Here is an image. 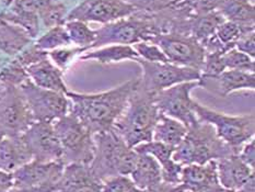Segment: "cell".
Returning a JSON list of instances; mask_svg holds the SVG:
<instances>
[{
	"mask_svg": "<svg viewBox=\"0 0 255 192\" xmlns=\"http://www.w3.org/2000/svg\"><path fill=\"white\" fill-rule=\"evenodd\" d=\"M138 85L139 78H134L104 92L78 93L69 90L66 93L69 99V113L92 134L109 131L123 114Z\"/></svg>",
	"mask_w": 255,
	"mask_h": 192,
	"instance_id": "1",
	"label": "cell"
},
{
	"mask_svg": "<svg viewBox=\"0 0 255 192\" xmlns=\"http://www.w3.org/2000/svg\"><path fill=\"white\" fill-rule=\"evenodd\" d=\"M160 117L154 93L146 91L140 85L132 92L123 114L116 121L114 130L129 147L152 141V134Z\"/></svg>",
	"mask_w": 255,
	"mask_h": 192,
	"instance_id": "2",
	"label": "cell"
},
{
	"mask_svg": "<svg viewBox=\"0 0 255 192\" xmlns=\"http://www.w3.org/2000/svg\"><path fill=\"white\" fill-rule=\"evenodd\" d=\"M94 155L89 164L93 175L103 183L113 176H129L135 168L138 154L114 129L93 134Z\"/></svg>",
	"mask_w": 255,
	"mask_h": 192,
	"instance_id": "3",
	"label": "cell"
},
{
	"mask_svg": "<svg viewBox=\"0 0 255 192\" xmlns=\"http://www.w3.org/2000/svg\"><path fill=\"white\" fill-rule=\"evenodd\" d=\"M232 154L238 153L220 139L214 126L199 120L187 129L186 135L175 147L172 158L182 166H186L218 161Z\"/></svg>",
	"mask_w": 255,
	"mask_h": 192,
	"instance_id": "4",
	"label": "cell"
},
{
	"mask_svg": "<svg viewBox=\"0 0 255 192\" xmlns=\"http://www.w3.org/2000/svg\"><path fill=\"white\" fill-rule=\"evenodd\" d=\"M137 12L127 18L111 22L96 30V41L89 49L101 47L108 44L134 45L138 42H152L159 34H161L162 30L156 18L149 15H138Z\"/></svg>",
	"mask_w": 255,
	"mask_h": 192,
	"instance_id": "5",
	"label": "cell"
},
{
	"mask_svg": "<svg viewBox=\"0 0 255 192\" xmlns=\"http://www.w3.org/2000/svg\"><path fill=\"white\" fill-rule=\"evenodd\" d=\"M194 112L198 120L212 124L216 133L227 145L239 153L241 147L254 139L255 115L254 113L242 115H229L209 109L194 101Z\"/></svg>",
	"mask_w": 255,
	"mask_h": 192,
	"instance_id": "6",
	"label": "cell"
},
{
	"mask_svg": "<svg viewBox=\"0 0 255 192\" xmlns=\"http://www.w3.org/2000/svg\"><path fill=\"white\" fill-rule=\"evenodd\" d=\"M54 129L63 150V162L91 163L94 155L93 134L71 113L54 121Z\"/></svg>",
	"mask_w": 255,
	"mask_h": 192,
	"instance_id": "7",
	"label": "cell"
},
{
	"mask_svg": "<svg viewBox=\"0 0 255 192\" xmlns=\"http://www.w3.org/2000/svg\"><path fill=\"white\" fill-rule=\"evenodd\" d=\"M34 121L54 122L69 113V99L65 93L44 89L26 79L19 86Z\"/></svg>",
	"mask_w": 255,
	"mask_h": 192,
	"instance_id": "8",
	"label": "cell"
},
{
	"mask_svg": "<svg viewBox=\"0 0 255 192\" xmlns=\"http://www.w3.org/2000/svg\"><path fill=\"white\" fill-rule=\"evenodd\" d=\"M152 43L162 49L169 63L201 71L206 52L192 35L179 32L161 33Z\"/></svg>",
	"mask_w": 255,
	"mask_h": 192,
	"instance_id": "9",
	"label": "cell"
},
{
	"mask_svg": "<svg viewBox=\"0 0 255 192\" xmlns=\"http://www.w3.org/2000/svg\"><path fill=\"white\" fill-rule=\"evenodd\" d=\"M201 86L199 80L187 81L154 93V101L159 111L180 121L187 129L195 125L199 120L194 112V100L191 98V92Z\"/></svg>",
	"mask_w": 255,
	"mask_h": 192,
	"instance_id": "10",
	"label": "cell"
},
{
	"mask_svg": "<svg viewBox=\"0 0 255 192\" xmlns=\"http://www.w3.org/2000/svg\"><path fill=\"white\" fill-rule=\"evenodd\" d=\"M142 75L140 85L148 92L157 93L172 86L201 79V71L190 67H182L171 63H151L137 58Z\"/></svg>",
	"mask_w": 255,
	"mask_h": 192,
	"instance_id": "11",
	"label": "cell"
},
{
	"mask_svg": "<svg viewBox=\"0 0 255 192\" xmlns=\"http://www.w3.org/2000/svg\"><path fill=\"white\" fill-rule=\"evenodd\" d=\"M33 122L35 121L19 87L5 86L0 97V134L21 135Z\"/></svg>",
	"mask_w": 255,
	"mask_h": 192,
	"instance_id": "12",
	"label": "cell"
},
{
	"mask_svg": "<svg viewBox=\"0 0 255 192\" xmlns=\"http://www.w3.org/2000/svg\"><path fill=\"white\" fill-rule=\"evenodd\" d=\"M138 11L136 5L126 0H85L68 12L66 21L111 23L130 16Z\"/></svg>",
	"mask_w": 255,
	"mask_h": 192,
	"instance_id": "13",
	"label": "cell"
},
{
	"mask_svg": "<svg viewBox=\"0 0 255 192\" xmlns=\"http://www.w3.org/2000/svg\"><path fill=\"white\" fill-rule=\"evenodd\" d=\"M22 136L32 154L33 161L63 162V150L52 122L35 121Z\"/></svg>",
	"mask_w": 255,
	"mask_h": 192,
	"instance_id": "14",
	"label": "cell"
},
{
	"mask_svg": "<svg viewBox=\"0 0 255 192\" xmlns=\"http://www.w3.org/2000/svg\"><path fill=\"white\" fill-rule=\"evenodd\" d=\"M65 163L31 161L12 173L13 187L15 188H41L55 187L62 177Z\"/></svg>",
	"mask_w": 255,
	"mask_h": 192,
	"instance_id": "15",
	"label": "cell"
},
{
	"mask_svg": "<svg viewBox=\"0 0 255 192\" xmlns=\"http://www.w3.org/2000/svg\"><path fill=\"white\" fill-rule=\"evenodd\" d=\"M180 185L188 192H220L224 188L219 183L216 161L206 164H191L183 166Z\"/></svg>",
	"mask_w": 255,
	"mask_h": 192,
	"instance_id": "16",
	"label": "cell"
},
{
	"mask_svg": "<svg viewBox=\"0 0 255 192\" xmlns=\"http://www.w3.org/2000/svg\"><path fill=\"white\" fill-rule=\"evenodd\" d=\"M102 183L87 164L65 165L56 192H101Z\"/></svg>",
	"mask_w": 255,
	"mask_h": 192,
	"instance_id": "17",
	"label": "cell"
},
{
	"mask_svg": "<svg viewBox=\"0 0 255 192\" xmlns=\"http://www.w3.org/2000/svg\"><path fill=\"white\" fill-rule=\"evenodd\" d=\"M25 71L29 79L37 87L56 92H62L65 95L69 91L68 87L66 86L64 81V71L60 70L49 59L48 53L45 56L36 60L35 63L25 67Z\"/></svg>",
	"mask_w": 255,
	"mask_h": 192,
	"instance_id": "18",
	"label": "cell"
},
{
	"mask_svg": "<svg viewBox=\"0 0 255 192\" xmlns=\"http://www.w3.org/2000/svg\"><path fill=\"white\" fill-rule=\"evenodd\" d=\"M216 164L219 183L224 189L238 191L255 174V169L243 163L238 154L220 158L216 161Z\"/></svg>",
	"mask_w": 255,
	"mask_h": 192,
	"instance_id": "19",
	"label": "cell"
},
{
	"mask_svg": "<svg viewBox=\"0 0 255 192\" xmlns=\"http://www.w3.org/2000/svg\"><path fill=\"white\" fill-rule=\"evenodd\" d=\"M33 161L23 136H4L0 140V170L12 174L14 170Z\"/></svg>",
	"mask_w": 255,
	"mask_h": 192,
	"instance_id": "20",
	"label": "cell"
},
{
	"mask_svg": "<svg viewBox=\"0 0 255 192\" xmlns=\"http://www.w3.org/2000/svg\"><path fill=\"white\" fill-rule=\"evenodd\" d=\"M129 177L139 190L154 188L162 183L161 166L152 156L139 154Z\"/></svg>",
	"mask_w": 255,
	"mask_h": 192,
	"instance_id": "21",
	"label": "cell"
},
{
	"mask_svg": "<svg viewBox=\"0 0 255 192\" xmlns=\"http://www.w3.org/2000/svg\"><path fill=\"white\" fill-rule=\"evenodd\" d=\"M33 38L22 27L0 19V52L15 57L30 45Z\"/></svg>",
	"mask_w": 255,
	"mask_h": 192,
	"instance_id": "22",
	"label": "cell"
},
{
	"mask_svg": "<svg viewBox=\"0 0 255 192\" xmlns=\"http://www.w3.org/2000/svg\"><path fill=\"white\" fill-rule=\"evenodd\" d=\"M223 21H225V19L217 10L206 13H195L188 19L187 32L194 38H196L203 46L205 43L216 35L217 27Z\"/></svg>",
	"mask_w": 255,
	"mask_h": 192,
	"instance_id": "23",
	"label": "cell"
},
{
	"mask_svg": "<svg viewBox=\"0 0 255 192\" xmlns=\"http://www.w3.org/2000/svg\"><path fill=\"white\" fill-rule=\"evenodd\" d=\"M210 79L216 80L219 93L224 97L229 96L235 91L255 89V73L249 71L226 69L217 77Z\"/></svg>",
	"mask_w": 255,
	"mask_h": 192,
	"instance_id": "24",
	"label": "cell"
},
{
	"mask_svg": "<svg viewBox=\"0 0 255 192\" xmlns=\"http://www.w3.org/2000/svg\"><path fill=\"white\" fill-rule=\"evenodd\" d=\"M217 11L227 21L254 29L255 9L250 0H224Z\"/></svg>",
	"mask_w": 255,
	"mask_h": 192,
	"instance_id": "25",
	"label": "cell"
},
{
	"mask_svg": "<svg viewBox=\"0 0 255 192\" xmlns=\"http://www.w3.org/2000/svg\"><path fill=\"white\" fill-rule=\"evenodd\" d=\"M186 133L187 128L182 122L160 112L159 120L153 130L152 140L176 147L184 139Z\"/></svg>",
	"mask_w": 255,
	"mask_h": 192,
	"instance_id": "26",
	"label": "cell"
},
{
	"mask_svg": "<svg viewBox=\"0 0 255 192\" xmlns=\"http://www.w3.org/2000/svg\"><path fill=\"white\" fill-rule=\"evenodd\" d=\"M79 58L82 60L94 59L100 64H110L126 59L136 60L139 58V56L131 45L113 44V45L100 47L99 49H93V51H86L80 55Z\"/></svg>",
	"mask_w": 255,
	"mask_h": 192,
	"instance_id": "27",
	"label": "cell"
},
{
	"mask_svg": "<svg viewBox=\"0 0 255 192\" xmlns=\"http://www.w3.org/2000/svg\"><path fill=\"white\" fill-rule=\"evenodd\" d=\"M64 26L70 38L71 44H75L80 48H84L85 52L91 47L96 41V30H92L88 26L86 22L78 20L66 21Z\"/></svg>",
	"mask_w": 255,
	"mask_h": 192,
	"instance_id": "28",
	"label": "cell"
},
{
	"mask_svg": "<svg viewBox=\"0 0 255 192\" xmlns=\"http://www.w3.org/2000/svg\"><path fill=\"white\" fill-rule=\"evenodd\" d=\"M134 150L139 154H147V155L152 156L161 166V169L167 168L174 163L172 156H173L175 147L165 145L163 143L152 140L135 146Z\"/></svg>",
	"mask_w": 255,
	"mask_h": 192,
	"instance_id": "29",
	"label": "cell"
},
{
	"mask_svg": "<svg viewBox=\"0 0 255 192\" xmlns=\"http://www.w3.org/2000/svg\"><path fill=\"white\" fill-rule=\"evenodd\" d=\"M34 45L42 51L51 52L53 49L68 47L71 45V42L63 24L48 29L45 34L37 38Z\"/></svg>",
	"mask_w": 255,
	"mask_h": 192,
	"instance_id": "30",
	"label": "cell"
},
{
	"mask_svg": "<svg viewBox=\"0 0 255 192\" xmlns=\"http://www.w3.org/2000/svg\"><path fill=\"white\" fill-rule=\"evenodd\" d=\"M254 29L250 27H245L240 24L236 23L232 21H223L217 27L216 31V36H217L218 41L223 44V46L227 49L231 47H235L236 42L239 40V37L242 35V33L247 31H252Z\"/></svg>",
	"mask_w": 255,
	"mask_h": 192,
	"instance_id": "31",
	"label": "cell"
},
{
	"mask_svg": "<svg viewBox=\"0 0 255 192\" xmlns=\"http://www.w3.org/2000/svg\"><path fill=\"white\" fill-rule=\"evenodd\" d=\"M226 69H236L249 73H255V59L236 47H231L224 53Z\"/></svg>",
	"mask_w": 255,
	"mask_h": 192,
	"instance_id": "32",
	"label": "cell"
},
{
	"mask_svg": "<svg viewBox=\"0 0 255 192\" xmlns=\"http://www.w3.org/2000/svg\"><path fill=\"white\" fill-rule=\"evenodd\" d=\"M67 8L66 5L58 1L53 2L51 5L43 10L42 12L38 14V19L42 21L43 25L46 27V29H52L54 26L63 25L66 22V18H67Z\"/></svg>",
	"mask_w": 255,
	"mask_h": 192,
	"instance_id": "33",
	"label": "cell"
},
{
	"mask_svg": "<svg viewBox=\"0 0 255 192\" xmlns=\"http://www.w3.org/2000/svg\"><path fill=\"white\" fill-rule=\"evenodd\" d=\"M223 51H216L206 53L204 58L203 67L201 69V79L206 80L210 78H215L218 75L226 70V66L224 63V55Z\"/></svg>",
	"mask_w": 255,
	"mask_h": 192,
	"instance_id": "34",
	"label": "cell"
},
{
	"mask_svg": "<svg viewBox=\"0 0 255 192\" xmlns=\"http://www.w3.org/2000/svg\"><path fill=\"white\" fill-rule=\"evenodd\" d=\"M131 46L134 47L139 58L143 60L151 63H169L162 49L152 42H138Z\"/></svg>",
	"mask_w": 255,
	"mask_h": 192,
	"instance_id": "35",
	"label": "cell"
},
{
	"mask_svg": "<svg viewBox=\"0 0 255 192\" xmlns=\"http://www.w3.org/2000/svg\"><path fill=\"white\" fill-rule=\"evenodd\" d=\"M56 0H13L9 4L10 11L25 14H40L43 10H45L48 5H51Z\"/></svg>",
	"mask_w": 255,
	"mask_h": 192,
	"instance_id": "36",
	"label": "cell"
},
{
	"mask_svg": "<svg viewBox=\"0 0 255 192\" xmlns=\"http://www.w3.org/2000/svg\"><path fill=\"white\" fill-rule=\"evenodd\" d=\"M129 176H113L102 183L101 192H139Z\"/></svg>",
	"mask_w": 255,
	"mask_h": 192,
	"instance_id": "37",
	"label": "cell"
},
{
	"mask_svg": "<svg viewBox=\"0 0 255 192\" xmlns=\"http://www.w3.org/2000/svg\"><path fill=\"white\" fill-rule=\"evenodd\" d=\"M85 49L84 48H74L70 49L67 47H62V48H57V49H53V51L48 52V57L52 62L57 66V67L60 70H65L68 67L69 64L73 62L74 58L76 57V55L84 53Z\"/></svg>",
	"mask_w": 255,
	"mask_h": 192,
	"instance_id": "38",
	"label": "cell"
},
{
	"mask_svg": "<svg viewBox=\"0 0 255 192\" xmlns=\"http://www.w3.org/2000/svg\"><path fill=\"white\" fill-rule=\"evenodd\" d=\"M235 47L255 59V32H254V30L242 33V35L239 37V40L236 42Z\"/></svg>",
	"mask_w": 255,
	"mask_h": 192,
	"instance_id": "39",
	"label": "cell"
},
{
	"mask_svg": "<svg viewBox=\"0 0 255 192\" xmlns=\"http://www.w3.org/2000/svg\"><path fill=\"white\" fill-rule=\"evenodd\" d=\"M238 155L241 158V161L248 165L249 167L255 169V140L252 139L251 141L246 143L241 147Z\"/></svg>",
	"mask_w": 255,
	"mask_h": 192,
	"instance_id": "40",
	"label": "cell"
},
{
	"mask_svg": "<svg viewBox=\"0 0 255 192\" xmlns=\"http://www.w3.org/2000/svg\"><path fill=\"white\" fill-rule=\"evenodd\" d=\"M139 192H184V189L182 188L181 185H170L161 183L159 186L154 187V188L140 190Z\"/></svg>",
	"mask_w": 255,
	"mask_h": 192,
	"instance_id": "41",
	"label": "cell"
},
{
	"mask_svg": "<svg viewBox=\"0 0 255 192\" xmlns=\"http://www.w3.org/2000/svg\"><path fill=\"white\" fill-rule=\"evenodd\" d=\"M13 188L12 174L0 170V192H8Z\"/></svg>",
	"mask_w": 255,
	"mask_h": 192,
	"instance_id": "42",
	"label": "cell"
},
{
	"mask_svg": "<svg viewBox=\"0 0 255 192\" xmlns=\"http://www.w3.org/2000/svg\"><path fill=\"white\" fill-rule=\"evenodd\" d=\"M8 192H56L55 187H41V188H15L13 187Z\"/></svg>",
	"mask_w": 255,
	"mask_h": 192,
	"instance_id": "43",
	"label": "cell"
},
{
	"mask_svg": "<svg viewBox=\"0 0 255 192\" xmlns=\"http://www.w3.org/2000/svg\"><path fill=\"white\" fill-rule=\"evenodd\" d=\"M238 192H255V174L252 175L245 184L242 185L241 188Z\"/></svg>",
	"mask_w": 255,
	"mask_h": 192,
	"instance_id": "44",
	"label": "cell"
},
{
	"mask_svg": "<svg viewBox=\"0 0 255 192\" xmlns=\"http://www.w3.org/2000/svg\"><path fill=\"white\" fill-rule=\"evenodd\" d=\"M4 89H5V86L2 84L1 81H0V97H1V95L3 93Z\"/></svg>",
	"mask_w": 255,
	"mask_h": 192,
	"instance_id": "45",
	"label": "cell"
},
{
	"mask_svg": "<svg viewBox=\"0 0 255 192\" xmlns=\"http://www.w3.org/2000/svg\"><path fill=\"white\" fill-rule=\"evenodd\" d=\"M220 192H238V191H236V190H228V189H224L223 191H220Z\"/></svg>",
	"mask_w": 255,
	"mask_h": 192,
	"instance_id": "46",
	"label": "cell"
},
{
	"mask_svg": "<svg viewBox=\"0 0 255 192\" xmlns=\"http://www.w3.org/2000/svg\"><path fill=\"white\" fill-rule=\"evenodd\" d=\"M2 137H3V136H2L1 134H0V140H1V139H2Z\"/></svg>",
	"mask_w": 255,
	"mask_h": 192,
	"instance_id": "47",
	"label": "cell"
},
{
	"mask_svg": "<svg viewBox=\"0 0 255 192\" xmlns=\"http://www.w3.org/2000/svg\"><path fill=\"white\" fill-rule=\"evenodd\" d=\"M250 1H252V2H254V0H250Z\"/></svg>",
	"mask_w": 255,
	"mask_h": 192,
	"instance_id": "48",
	"label": "cell"
},
{
	"mask_svg": "<svg viewBox=\"0 0 255 192\" xmlns=\"http://www.w3.org/2000/svg\"><path fill=\"white\" fill-rule=\"evenodd\" d=\"M184 192H188V191H184Z\"/></svg>",
	"mask_w": 255,
	"mask_h": 192,
	"instance_id": "49",
	"label": "cell"
}]
</instances>
